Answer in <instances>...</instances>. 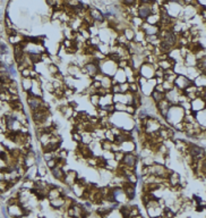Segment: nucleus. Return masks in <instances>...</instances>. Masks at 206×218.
<instances>
[{"mask_svg":"<svg viewBox=\"0 0 206 218\" xmlns=\"http://www.w3.org/2000/svg\"><path fill=\"white\" fill-rule=\"evenodd\" d=\"M100 99H101V97H100L99 94H96V93L92 94V95H91V102L93 103L94 106H98L100 103Z\"/></svg>","mask_w":206,"mask_h":218,"instance_id":"4468645a","label":"nucleus"},{"mask_svg":"<svg viewBox=\"0 0 206 218\" xmlns=\"http://www.w3.org/2000/svg\"><path fill=\"white\" fill-rule=\"evenodd\" d=\"M168 181H169V183H170V185L171 186H179V184H180V176L178 175L177 173H173L172 171L171 174H170V176L168 177Z\"/></svg>","mask_w":206,"mask_h":218,"instance_id":"9d476101","label":"nucleus"},{"mask_svg":"<svg viewBox=\"0 0 206 218\" xmlns=\"http://www.w3.org/2000/svg\"><path fill=\"white\" fill-rule=\"evenodd\" d=\"M1 214H2L4 218H10V216H9L8 213H7V209H6L5 207H1Z\"/></svg>","mask_w":206,"mask_h":218,"instance_id":"412c9836","label":"nucleus"},{"mask_svg":"<svg viewBox=\"0 0 206 218\" xmlns=\"http://www.w3.org/2000/svg\"><path fill=\"white\" fill-rule=\"evenodd\" d=\"M86 218H101V217H100V216H99L98 214H95V215H94V214H90Z\"/></svg>","mask_w":206,"mask_h":218,"instance_id":"5701e85b","label":"nucleus"},{"mask_svg":"<svg viewBox=\"0 0 206 218\" xmlns=\"http://www.w3.org/2000/svg\"><path fill=\"white\" fill-rule=\"evenodd\" d=\"M51 174L55 178H57V180H59V181H64L65 175H66V173L64 171V169L59 166H56L55 168H52Z\"/></svg>","mask_w":206,"mask_h":218,"instance_id":"1a4fd4ad","label":"nucleus"},{"mask_svg":"<svg viewBox=\"0 0 206 218\" xmlns=\"http://www.w3.org/2000/svg\"><path fill=\"white\" fill-rule=\"evenodd\" d=\"M73 139L75 140V141H77L78 143H81V142H82V137H81V135H79L77 132H76V133L74 132L73 133Z\"/></svg>","mask_w":206,"mask_h":218,"instance_id":"6ab92c4d","label":"nucleus"},{"mask_svg":"<svg viewBox=\"0 0 206 218\" xmlns=\"http://www.w3.org/2000/svg\"><path fill=\"white\" fill-rule=\"evenodd\" d=\"M90 16L91 18L93 19L94 22H103L104 17H103V14L101 13V10H99L98 8H91L90 9Z\"/></svg>","mask_w":206,"mask_h":218,"instance_id":"0eeeda50","label":"nucleus"},{"mask_svg":"<svg viewBox=\"0 0 206 218\" xmlns=\"http://www.w3.org/2000/svg\"><path fill=\"white\" fill-rule=\"evenodd\" d=\"M122 189H124V191H125V193H126L127 198H128V200H133L134 198H135V194H136L135 185L126 181V182L124 183V185H122Z\"/></svg>","mask_w":206,"mask_h":218,"instance_id":"20e7f679","label":"nucleus"},{"mask_svg":"<svg viewBox=\"0 0 206 218\" xmlns=\"http://www.w3.org/2000/svg\"><path fill=\"white\" fill-rule=\"evenodd\" d=\"M174 85H177L178 88H181V89H188L189 86H193V82L188 80L187 77L179 75L174 80Z\"/></svg>","mask_w":206,"mask_h":218,"instance_id":"7ed1b4c3","label":"nucleus"},{"mask_svg":"<svg viewBox=\"0 0 206 218\" xmlns=\"http://www.w3.org/2000/svg\"><path fill=\"white\" fill-rule=\"evenodd\" d=\"M188 151H189L190 157H191L194 160H201L202 158L205 157V150L203 149L202 147H199V145H196V144L189 145Z\"/></svg>","mask_w":206,"mask_h":218,"instance_id":"f257e3e1","label":"nucleus"},{"mask_svg":"<svg viewBox=\"0 0 206 218\" xmlns=\"http://www.w3.org/2000/svg\"><path fill=\"white\" fill-rule=\"evenodd\" d=\"M133 218H144V217L141 216V215H138V216H135V217H133Z\"/></svg>","mask_w":206,"mask_h":218,"instance_id":"b1692460","label":"nucleus"},{"mask_svg":"<svg viewBox=\"0 0 206 218\" xmlns=\"http://www.w3.org/2000/svg\"><path fill=\"white\" fill-rule=\"evenodd\" d=\"M65 202H66V198L65 197H59L57 199H53V200H50V206L55 209H62L65 206Z\"/></svg>","mask_w":206,"mask_h":218,"instance_id":"6e6552de","label":"nucleus"},{"mask_svg":"<svg viewBox=\"0 0 206 218\" xmlns=\"http://www.w3.org/2000/svg\"><path fill=\"white\" fill-rule=\"evenodd\" d=\"M56 166H57V159L56 158H52V159H50V160H48L47 161V167H49L50 169L55 168Z\"/></svg>","mask_w":206,"mask_h":218,"instance_id":"dca6fc26","label":"nucleus"},{"mask_svg":"<svg viewBox=\"0 0 206 218\" xmlns=\"http://www.w3.org/2000/svg\"><path fill=\"white\" fill-rule=\"evenodd\" d=\"M136 164H137V156H135L131 152H126L125 154L124 159H122V165L124 166L129 167L131 169H135Z\"/></svg>","mask_w":206,"mask_h":218,"instance_id":"f03ea898","label":"nucleus"},{"mask_svg":"<svg viewBox=\"0 0 206 218\" xmlns=\"http://www.w3.org/2000/svg\"><path fill=\"white\" fill-rule=\"evenodd\" d=\"M49 71L52 73V74H57L58 73V67H57L56 64H50L49 65Z\"/></svg>","mask_w":206,"mask_h":218,"instance_id":"f3484780","label":"nucleus"},{"mask_svg":"<svg viewBox=\"0 0 206 218\" xmlns=\"http://www.w3.org/2000/svg\"><path fill=\"white\" fill-rule=\"evenodd\" d=\"M139 215V209H138L137 206H131L130 208V218L135 217V216H138Z\"/></svg>","mask_w":206,"mask_h":218,"instance_id":"2eb2a0df","label":"nucleus"},{"mask_svg":"<svg viewBox=\"0 0 206 218\" xmlns=\"http://www.w3.org/2000/svg\"><path fill=\"white\" fill-rule=\"evenodd\" d=\"M78 176H77V173L76 171H70L68 173H66V175H65V178H64V182L68 186H73L74 184L76 183V181H77Z\"/></svg>","mask_w":206,"mask_h":218,"instance_id":"423d86ee","label":"nucleus"},{"mask_svg":"<svg viewBox=\"0 0 206 218\" xmlns=\"http://www.w3.org/2000/svg\"><path fill=\"white\" fill-rule=\"evenodd\" d=\"M32 85H33V83H32L31 78H24L23 80V89H24V91L30 92V90L32 89Z\"/></svg>","mask_w":206,"mask_h":218,"instance_id":"f8f14e48","label":"nucleus"},{"mask_svg":"<svg viewBox=\"0 0 206 218\" xmlns=\"http://www.w3.org/2000/svg\"><path fill=\"white\" fill-rule=\"evenodd\" d=\"M0 158L6 161L7 160V154L6 152H0Z\"/></svg>","mask_w":206,"mask_h":218,"instance_id":"4be33fe9","label":"nucleus"},{"mask_svg":"<svg viewBox=\"0 0 206 218\" xmlns=\"http://www.w3.org/2000/svg\"><path fill=\"white\" fill-rule=\"evenodd\" d=\"M152 98H153L154 101H156V102L159 103L165 99V93L158 90H153V92H152Z\"/></svg>","mask_w":206,"mask_h":218,"instance_id":"9b49d317","label":"nucleus"},{"mask_svg":"<svg viewBox=\"0 0 206 218\" xmlns=\"http://www.w3.org/2000/svg\"><path fill=\"white\" fill-rule=\"evenodd\" d=\"M124 36L126 38V40H133L135 36V33L131 29H125L124 31Z\"/></svg>","mask_w":206,"mask_h":218,"instance_id":"ddd939ff","label":"nucleus"},{"mask_svg":"<svg viewBox=\"0 0 206 218\" xmlns=\"http://www.w3.org/2000/svg\"><path fill=\"white\" fill-rule=\"evenodd\" d=\"M126 111L128 112V114H130V115H134L135 114V107L134 106H127V108H126Z\"/></svg>","mask_w":206,"mask_h":218,"instance_id":"aec40b11","label":"nucleus"},{"mask_svg":"<svg viewBox=\"0 0 206 218\" xmlns=\"http://www.w3.org/2000/svg\"><path fill=\"white\" fill-rule=\"evenodd\" d=\"M84 69H85L86 73H87L90 76H96L100 73L99 64H94V63H87V64L85 65Z\"/></svg>","mask_w":206,"mask_h":218,"instance_id":"39448f33","label":"nucleus"},{"mask_svg":"<svg viewBox=\"0 0 206 218\" xmlns=\"http://www.w3.org/2000/svg\"><path fill=\"white\" fill-rule=\"evenodd\" d=\"M4 55V52H2V50H1V49H0V57H1V56Z\"/></svg>","mask_w":206,"mask_h":218,"instance_id":"393cba45","label":"nucleus"},{"mask_svg":"<svg viewBox=\"0 0 206 218\" xmlns=\"http://www.w3.org/2000/svg\"><path fill=\"white\" fill-rule=\"evenodd\" d=\"M38 171H39V175L40 176H45V174H47V167L39 166V169H38Z\"/></svg>","mask_w":206,"mask_h":218,"instance_id":"a211bd4d","label":"nucleus"}]
</instances>
